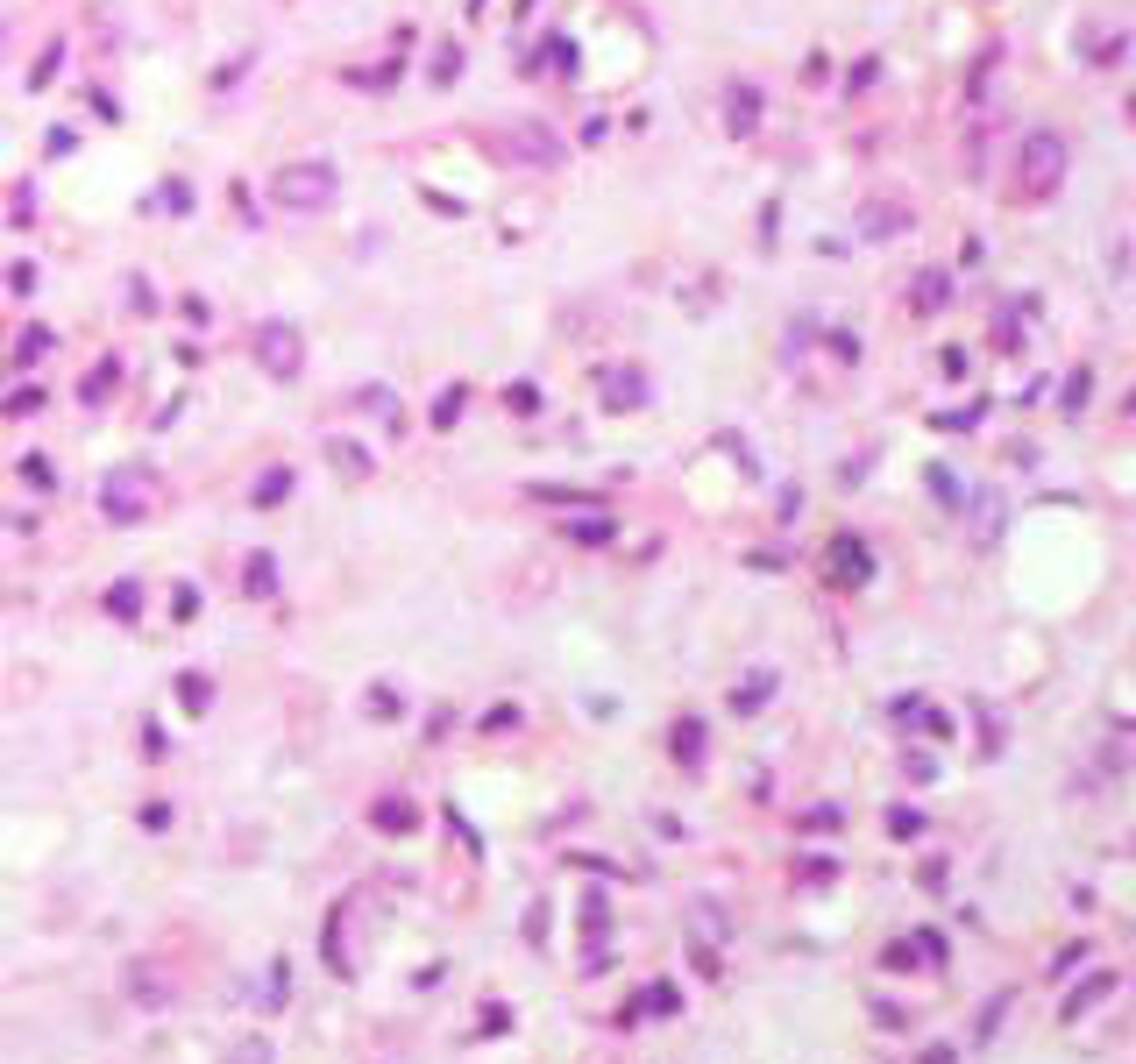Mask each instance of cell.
I'll return each mask as SVG.
<instances>
[{
    "instance_id": "cell-1",
    "label": "cell",
    "mask_w": 1136,
    "mask_h": 1064,
    "mask_svg": "<svg viewBox=\"0 0 1136 1064\" xmlns=\"http://www.w3.org/2000/svg\"><path fill=\"white\" fill-rule=\"evenodd\" d=\"M334 192H341V178H334V163H284L271 178V199L284 213H320V206H334Z\"/></svg>"
},
{
    "instance_id": "cell-2",
    "label": "cell",
    "mask_w": 1136,
    "mask_h": 1064,
    "mask_svg": "<svg viewBox=\"0 0 1136 1064\" xmlns=\"http://www.w3.org/2000/svg\"><path fill=\"white\" fill-rule=\"evenodd\" d=\"M256 370L277 376V383H292V376L306 370V334H298L292 319H263V327H256Z\"/></svg>"
},
{
    "instance_id": "cell-3",
    "label": "cell",
    "mask_w": 1136,
    "mask_h": 1064,
    "mask_svg": "<svg viewBox=\"0 0 1136 1064\" xmlns=\"http://www.w3.org/2000/svg\"><path fill=\"white\" fill-rule=\"evenodd\" d=\"M150 497H157L150 469H114V476L100 482V504H107V518H114V526H136L142 511H150Z\"/></svg>"
},
{
    "instance_id": "cell-4",
    "label": "cell",
    "mask_w": 1136,
    "mask_h": 1064,
    "mask_svg": "<svg viewBox=\"0 0 1136 1064\" xmlns=\"http://www.w3.org/2000/svg\"><path fill=\"white\" fill-rule=\"evenodd\" d=\"M484 150L497 163H562V142L547 128H505V135H484Z\"/></svg>"
},
{
    "instance_id": "cell-5",
    "label": "cell",
    "mask_w": 1136,
    "mask_h": 1064,
    "mask_svg": "<svg viewBox=\"0 0 1136 1064\" xmlns=\"http://www.w3.org/2000/svg\"><path fill=\"white\" fill-rule=\"evenodd\" d=\"M327 461H334L349 482H362L370 469H377V461H370V448H355V440H327Z\"/></svg>"
},
{
    "instance_id": "cell-6",
    "label": "cell",
    "mask_w": 1136,
    "mask_h": 1064,
    "mask_svg": "<svg viewBox=\"0 0 1136 1064\" xmlns=\"http://www.w3.org/2000/svg\"><path fill=\"white\" fill-rule=\"evenodd\" d=\"M249 497H256V511L284 504V497H292V469H271V476H256V490H249Z\"/></svg>"
},
{
    "instance_id": "cell-7",
    "label": "cell",
    "mask_w": 1136,
    "mask_h": 1064,
    "mask_svg": "<svg viewBox=\"0 0 1136 1064\" xmlns=\"http://www.w3.org/2000/svg\"><path fill=\"white\" fill-rule=\"evenodd\" d=\"M178 703H185L192 717H199V710L214 703V682H206V674H178Z\"/></svg>"
},
{
    "instance_id": "cell-8",
    "label": "cell",
    "mask_w": 1136,
    "mask_h": 1064,
    "mask_svg": "<svg viewBox=\"0 0 1136 1064\" xmlns=\"http://www.w3.org/2000/svg\"><path fill=\"white\" fill-rule=\"evenodd\" d=\"M462 405H469V391H462V383H448V391L433 398V412H427V419H433V426H455V419H462Z\"/></svg>"
},
{
    "instance_id": "cell-9",
    "label": "cell",
    "mask_w": 1136,
    "mask_h": 1064,
    "mask_svg": "<svg viewBox=\"0 0 1136 1064\" xmlns=\"http://www.w3.org/2000/svg\"><path fill=\"white\" fill-rule=\"evenodd\" d=\"M50 348H57L50 327H22V348H15V355H22V362H36V355H50Z\"/></svg>"
},
{
    "instance_id": "cell-10",
    "label": "cell",
    "mask_w": 1136,
    "mask_h": 1064,
    "mask_svg": "<svg viewBox=\"0 0 1136 1064\" xmlns=\"http://www.w3.org/2000/svg\"><path fill=\"white\" fill-rule=\"evenodd\" d=\"M136 604H142V582H114L107 589V611L114 617H136Z\"/></svg>"
},
{
    "instance_id": "cell-11",
    "label": "cell",
    "mask_w": 1136,
    "mask_h": 1064,
    "mask_svg": "<svg viewBox=\"0 0 1136 1064\" xmlns=\"http://www.w3.org/2000/svg\"><path fill=\"white\" fill-rule=\"evenodd\" d=\"M249 589H256V596H271V589H277V560H271V554L249 560Z\"/></svg>"
},
{
    "instance_id": "cell-12",
    "label": "cell",
    "mask_w": 1136,
    "mask_h": 1064,
    "mask_svg": "<svg viewBox=\"0 0 1136 1064\" xmlns=\"http://www.w3.org/2000/svg\"><path fill=\"white\" fill-rule=\"evenodd\" d=\"M377 824H384V830H412V824H419V809H412V802H384Z\"/></svg>"
},
{
    "instance_id": "cell-13",
    "label": "cell",
    "mask_w": 1136,
    "mask_h": 1064,
    "mask_svg": "<svg viewBox=\"0 0 1136 1064\" xmlns=\"http://www.w3.org/2000/svg\"><path fill=\"white\" fill-rule=\"evenodd\" d=\"M114 376H121L114 362H100V370H85V405H100V398H107V391H114Z\"/></svg>"
},
{
    "instance_id": "cell-14",
    "label": "cell",
    "mask_w": 1136,
    "mask_h": 1064,
    "mask_svg": "<svg viewBox=\"0 0 1136 1064\" xmlns=\"http://www.w3.org/2000/svg\"><path fill=\"white\" fill-rule=\"evenodd\" d=\"M43 398H50V391H43V383H22V391H15V398H7V412H15V419H22V412H43Z\"/></svg>"
},
{
    "instance_id": "cell-15",
    "label": "cell",
    "mask_w": 1136,
    "mask_h": 1064,
    "mask_svg": "<svg viewBox=\"0 0 1136 1064\" xmlns=\"http://www.w3.org/2000/svg\"><path fill=\"white\" fill-rule=\"evenodd\" d=\"M505 412H540V391L533 383H505Z\"/></svg>"
},
{
    "instance_id": "cell-16",
    "label": "cell",
    "mask_w": 1136,
    "mask_h": 1064,
    "mask_svg": "<svg viewBox=\"0 0 1136 1064\" xmlns=\"http://www.w3.org/2000/svg\"><path fill=\"white\" fill-rule=\"evenodd\" d=\"M455 72H462V50H455V43H440V50H433V79L448 85V79H455Z\"/></svg>"
},
{
    "instance_id": "cell-17",
    "label": "cell",
    "mask_w": 1136,
    "mask_h": 1064,
    "mask_svg": "<svg viewBox=\"0 0 1136 1064\" xmlns=\"http://www.w3.org/2000/svg\"><path fill=\"white\" fill-rule=\"evenodd\" d=\"M22 476L36 482V490H50V482H57V476H50V461H43V454H28V461H22Z\"/></svg>"
},
{
    "instance_id": "cell-18",
    "label": "cell",
    "mask_w": 1136,
    "mask_h": 1064,
    "mask_svg": "<svg viewBox=\"0 0 1136 1064\" xmlns=\"http://www.w3.org/2000/svg\"><path fill=\"white\" fill-rule=\"evenodd\" d=\"M370 717H398V689H370Z\"/></svg>"
},
{
    "instance_id": "cell-19",
    "label": "cell",
    "mask_w": 1136,
    "mask_h": 1064,
    "mask_svg": "<svg viewBox=\"0 0 1136 1064\" xmlns=\"http://www.w3.org/2000/svg\"><path fill=\"white\" fill-rule=\"evenodd\" d=\"M484 1029H490V1036H497V1029H512V1008H505V1001H484Z\"/></svg>"
},
{
    "instance_id": "cell-20",
    "label": "cell",
    "mask_w": 1136,
    "mask_h": 1064,
    "mask_svg": "<svg viewBox=\"0 0 1136 1064\" xmlns=\"http://www.w3.org/2000/svg\"><path fill=\"white\" fill-rule=\"evenodd\" d=\"M512 724H518V710H512V703H497V710H484V731H512Z\"/></svg>"
},
{
    "instance_id": "cell-21",
    "label": "cell",
    "mask_w": 1136,
    "mask_h": 1064,
    "mask_svg": "<svg viewBox=\"0 0 1136 1064\" xmlns=\"http://www.w3.org/2000/svg\"><path fill=\"white\" fill-rule=\"evenodd\" d=\"M484 7H490V0H469V15H484Z\"/></svg>"
}]
</instances>
